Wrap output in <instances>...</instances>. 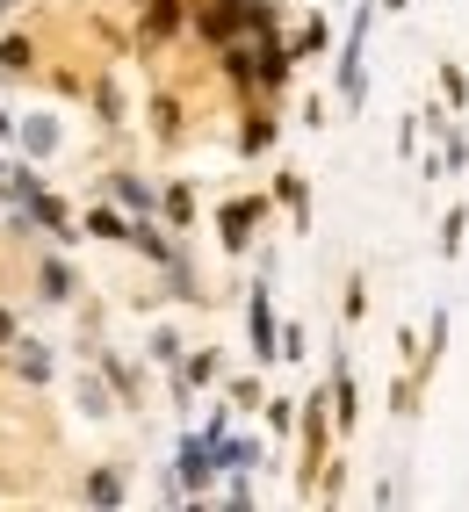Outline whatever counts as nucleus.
Wrapping results in <instances>:
<instances>
[{
    "instance_id": "f03ea898",
    "label": "nucleus",
    "mask_w": 469,
    "mask_h": 512,
    "mask_svg": "<svg viewBox=\"0 0 469 512\" xmlns=\"http://www.w3.org/2000/svg\"><path fill=\"white\" fill-rule=\"evenodd\" d=\"M22 138H29V152H51V145H58V130H51L44 116H29V123H22Z\"/></svg>"
},
{
    "instance_id": "f257e3e1",
    "label": "nucleus",
    "mask_w": 469,
    "mask_h": 512,
    "mask_svg": "<svg viewBox=\"0 0 469 512\" xmlns=\"http://www.w3.org/2000/svg\"><path fill=\"white\" fill-rule=\"evenodd\" d=\"M15 361H22V375H29V383H44V368H51L37 339H22V354H15Z\"/></svg>"
},
{
    "instance_id": "7ed1b4c3",
    "label": "nucleus",
    "mask_w": 469,
    "mask_h": 512,
    "mask_svg": "<svg viewBox=\"0 0 469 512\" xmlns=\"http://www.w3.org/2000/svg\"><path fill=\"white\" fill-rule=\"evenodd\" d=\"M0 339H15V325H8V318H0Z\"/></svg>"
}]
</instances>
